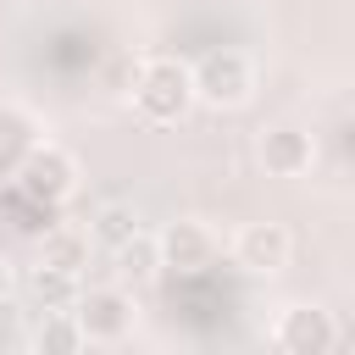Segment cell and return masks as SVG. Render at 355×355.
I'll return each instance as SVG.
<instances>
[{"instance_id":"obj_4","label":"cell","mask_w":355,"mask_h":355,"mask_svg":"<svg viewBox=\"0 0 355 355\" xmlns=\"http://www.w3.org/2000/svg\"><path fill=\"white\" fill-rule=\"evenodd\" d=\"M155 255L161 266H178V272H200L216 261V239L200 227V222H172L161 239H155Z\"/></svg>"},{"instance_id":"obj_13","label":"cell","mask_w":355,"mask_h":355,"mask_svg":"<svg viewBox=\"0 0 355 355\" xmlns=\"http://www.w3.org/2000/svg\"><path fill=\"white\" fill-rule=\"evenodd\" d=\"M139 233V216L128 211V205H100V216H94V227H89V239H100V244H122V239H133Z\"/></svg>"},{"instance_id":"obj_5","label":"cell","mask_w":355,"mask_h":355,"mask_svg":"<svg viewBox=\"0 0 355 355\" xmlns=\"http://www.w3.org/2000/svg\"><path fill=\"white\" fill-rule=\"evenodd\" d=\"M22 189L28 194H39V200H67L72 194V161L55 150V144H28V155H22Z\"/></svg>"},{"instance_id":"obj_12","label":"cell","mask_w":355,"mask_h":355,"mask_svg":"<svg viewBox=\"0 0 355 355\" xmlns=\"http://www.w3.org/2000/svg\"><path fill=\"white\" fill-rule=\"evenodd\" d=\"M33 344H39V349H78V344H83V327H78L72 311H44Z\"/></svg>"},{"instance_id":"obj_1","label":"cell","mask_w":355,"mask_h":355,"mask_svg":"<svg viewBox=\"0 0 355 355\" xmlns=\"http://www.w3.org/2000/svg\"><path fill=\"white\" fill-rule=\"evenodd\" d=\"M189 94H194V83H189V72H183L178 61H144V78H139V89H133L139 111L155 116V122H172V116L189 105Z\"/></svg>"},{"instance_id":"obj_3","label":"cell","mask_w":355,"mask_h":355,"mask_svg":"<svg viewBox=\"0 0 355 355\" xmlns=\"http://www.w3.org/2000/svg\"><path fill=\"white\" fill-rule=\"evenodd\" d=\"M189 83H194V94H200L205 105H239V100L250 94V61H244L239 50L205 55L200 72H189Z\"/></svg>"},{"instance_id":"obj_10","label":"cell","mask_w":355,"mask_h":355,"mask_svg":"<svg viewBox=\"0 0 355 355\" xmlns=\"http://www.w3.org/2000/svg\"><path fill=\"white\" fill-rule=\"evenodd\" d=\"M261 155H266V166H277V172H300V166L311 161V144H305L300 128H272L266 144H261Z\"/></svg>"},{"instance_id":"obj_9","label":"cell","mask_w":355,"mask_h":355,"mask_svg":"<svg viewBox=\"0 0 355 355\" xmlns=\"http://www.w3.org/2000/svg\"><path fill=\"white\" fill-rule=\"evenodd\" d=\"M272 338L283 349H322V344H333V327L322 322V311H288V322Z\"/></svg>"},{"instance_id":"obj_11","label":"cell","mask_w":355,"mask_h":355,"mask_svg":"<svg viewBox=\"0 0 355 355\" xmlns=\"http://www.w3.org/2000/svg\"><path fill=\"white\" fill-rule=\"evenodd\" d=\"M44 266L83 272V266H89V233H72V227H55V233H44Z\"/></svg>"},{"instance_id":"obj_14","label":"cell","mask_w":355,"mask_h":355,"mask_svg":"<svg viewBox=\"0 0 355 355\" xmlns=\"http://www.w3.org/2000/svg\"><path fill=\"white\" fill-rule=\"evenodd\" d=\"M11 294V272H6V261H0V300Z\"/></svg>"},{"instance_id":"obj_8","label":"cell","mask_w":355,"mask_h":355,"mask_svg":"<svg viewBox=\"0 0 355 355\" xmlns=\"http://www.w3.org/2000/svg\"><path fill=\"white\" fill-rule=\"evenodd\" d=\"M28 294L39 300V311H67L78 300V272H61V266H44L39 261V272L28 277Z\"/></svg>"},{"instance_id":"obj_6","label":"cell","mask_w":355,"mask_h":355,"mask_svg":"<svg viewBox=\"0 0 355 355\" xmlns=\"http://www.w3.org/2000/svg\"><path fill=\"white\" fill-rule=\"evenodd\" d=\"M233 250H239V266H250V272H283L288 266V233L277 222H250Z\"/></svg>"},{"instance_id":"obj_2","label":"cell","mask_w":355,"mask_h":355,"mask_svg":"<svg viewBox=\"0 0 355 355\" xmlns=\"http://www.w3.org/2000/svg\"><path fill=\"white\" fill-rule=\"evenodd\" d=\"M78 311V327H83V344L94 338V344H116L128 327H133V300L122 294V288H89V294H78L72 300Z\"/></svg>"},{"instance_id":"obj_7","label":"cell","mask_w":355,"mask_h":355,"mask_svg":"<svg viewBox=\"0 0 355 355\" xmlns=\"http://www.w3.org/2000/svg\"><path fill=\"white\" fill-rule=\"evenodd\" d=\"M111 261H116V277H122V283H150V277H155V266H161L155 239H144V233L122 239V244L111 250Z\"/></svg>"}]
</instances>
